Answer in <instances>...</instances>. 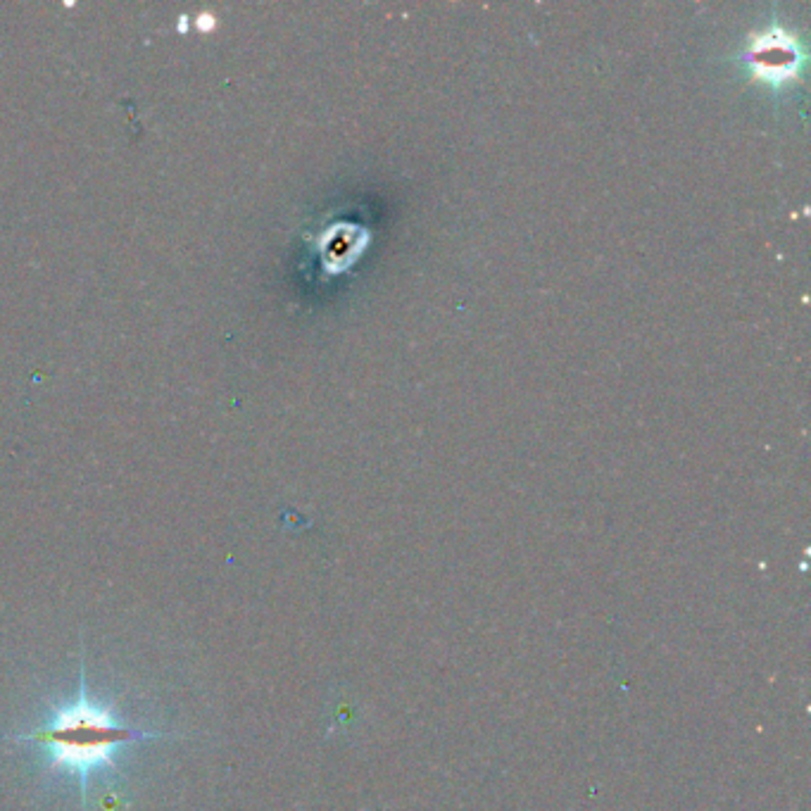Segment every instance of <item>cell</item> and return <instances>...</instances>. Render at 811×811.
<instances>
[{"label":"cell","mask_w":811,"mask_h":811,"mask_svg":"<svg viewBox=\"0 0 811 811\" xmlns=\"http://www.w3.org/2000/svg\"><path fill=\"white\" fill-rule=\"evenodd\" d=\"M155 738V733H141L124 726L110 707L93 702L86 695L84 678H81L77 700L60 707L41 728L17 740L41 745L48 754L50 769H62V773L77 778L86 804V783L91 773L115 769V752L119 747L134 740Z\"/></svg>","instance_id":"1"},{"label":"cell","mask_w":811,"mask_h":811,"mask_svg":"<svg viewBox=\"0 0 811 811\" xmlns=\"http://www.w3.org/2000/svg\"><path fill=\"white\" fill-rule=\"evenodd\" d=\"M747 60L752 62V69L759 74V79L778 84V81L790 79L792 74L797 72L804 55L802 50L797 48L795 39H790L788 34H781V31L771 29L769 34L757 36Z\"/></svg>","instance_id":"2"}]
</instances>
